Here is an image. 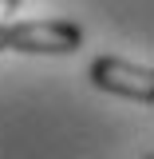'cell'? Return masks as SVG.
Listing matches in <instances>:
<instances>
[{
    "instance_id": "1",
    "label": "cell",
    "mask_w": 154,
    "mask_h": 159,
    "mask_svg": "<svg viewBox=\"0 0 154 159\" xmlns=\"http://www.w3.org/2000/svg\"><path fill=\"white\" fill-rule=\"evenodd\" d=\"M79 48H83V28L75 20H8V24H0V52L71 56Z\"/></svg>"
},
{
    "instance_id": "2",
    "label": "cell",
    "mask_w": 154,
    "mask_h": 159,
    "mask_svg": "<svg viewBox=\"0 0 154 159\" xmlns=\"http://www.w3.org/2000/svg\"><path fill=\"white\" fill-rule=\"evenodd\" d=\"M87 80L99 92L135 99V103H154V72L142 64H131V60H119V56H99L91 60Z\"/></svg>"
},
{
    "instance_id": "3",
    "label": "cell",
    "mask_w": 154,
    "mask_h": 159,
    "mask_svg": "<svg viewBox=\"0 0 154 159\" xmlns=\"http://www.w3.org/2000/svg\"><path fill=\"white\" fill-rule=\"evenodd\" d=\"M24 4V0H0V24H8V20L16 16V8Z\"/></svg>"
},
{
    "instance_id": "4",
    "label": "cell",
    "mask_w": 154,
    "mask_h": 159,
    "mask_svg": "<svg viewBox=\"0 0 154 159\" xmlns=\"http://www.w3.org/2000/svg\"><path fill=\"white\" fill-rule=\"evenodd\" d=\"M146 159H150V155H146Z\"/></svg>"
}]
</instances>
